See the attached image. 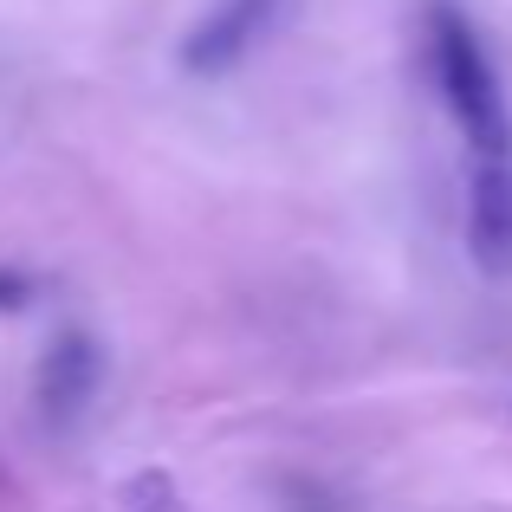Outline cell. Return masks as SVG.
<instances>
[{
    "mask_svg": "<svg viewBox=\"0 0 512 512\" xmlns=\"http://www.w3.org/2000/svg\"><path fill=\"white\" fill-rule=\"evenodd\" d=\"M428 46H435V78H441V98H448L454 124L467 130L480 163H506L512 156L506 91H500V78H493V59H487V46H480L474 20H467L454 0H435V7H428Z\"/></svg>",
    "mask_w": 512,
    "mask_h": 512,
    "instance_id": "1",
    "label": "cell"
},
{
    "mask_svg": "<svg viewBox=\"0 0 512 512\" xmlns=\"http://www.w3.org/2000/svg\"><path fill=\"white\" fill-rule=\"evenodd\" d=\"M104 383V350L85 338V331H65V338H52V350L39 357V415H46L52 428H72L78 415L91 409V396H98Z\"/></svg>",
    "mask_w": 512,
    "mask_h": 512,
    "instance_id": "2",
    "label": "cell"
},
{
    "mask_svg": "<svg viewBox=\"0 0 512 512\" xmlns=\"http://www.w3.org/2000/svg\"><path fill=\"white\" fill-rule=\"evenodd\" d=\"M273 13H279V0H214L208 20L182 39V65L188 72H227V65H240L260 46V33L273 26Z\"/></svg>",
    "mask_w": 512,
    "mask_h": 512,
    "instance_id": "3",
    "label": "cell"
},
{
    "mask_svg": "<svg viewBox=\"0 0 512 512\" xmlns=\"http://www.w3.org/2000/svg\"><path fill=\"white\" fill-rule=\"evenodd\" d=\"M474 260L493 279L512 273V163H480L474 169V214H467Z\"/></svg>",
    "mask_w": 512,
    "mask_h": 512,
    "instance_id": "4",
    "label": "cell"
},
{
    "mask_svg": "<svg viewBox=\"0 0 512 512\" xmlns=\"http://www.w3.org/2000/svg\"><path fill=\"white\" fill-rule=\"evenodd\" d=\"M26 299H33V279L26 273H0V312H20Z\"/></svg>",
    "mask_w": 512,
    "mask_h": 512,
    "instance_id": "5",
    "label": "cell"
}]
</instances>
